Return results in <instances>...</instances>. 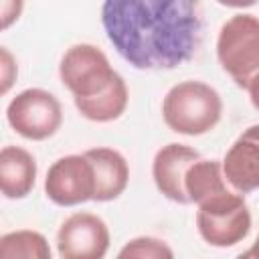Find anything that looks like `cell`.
<instances>
[{"mask_svg":"<svg viewBox=\"0 0 259 259\" xmlns=\"http://www.w3.org/2000/svg\"><path fill=\"white\" fill-rule=\"evenodd\" d=\"M101 24L113 49L136 69H174L196 53L202 16L192 0H107Z\"/></svg>","mask_w":259,"mask_h":259,"instance_id":"1","label":"cell"},{"mask_svg":"<svg viewBox=\"0 0 259 259\" xmlns=\"http://www.w3.org/2000/svg\"><path fill=\"white\" fill-rule=\"evenodd\" d=\"M223 115L219 91L202 81H182L174 85L162 101L166 125L182 136H202L210 132Z\"/></svg>","mask_w":259,"mask_h":259,"instance_id":"2","label":"cell"},{"mask_svg":"<svg viewBox=\"0 0 259 259\" xmlns=\"http://www.w3.org/2000/svg\"><path fill=\"white\" fill-rule=\"evenodd\" d=\"M217 57L231 79L247 89L251 79L259 75V16L247 12L233 14L221 26Z\"/></svg>","mask_w":259,"mask_h":259,"instance_id":"3","label":"cell"},{"mask_svg":"<svg viewBox=\"0 0 259 259\" xmlns=\"http://www.w3.org/2000/svg\"><path fill=\"white\" fill-rule=\"evenodd\" d=\"M196 227L200 237L212 247H233L249 235L251 212L243 194L225 190L198 204Z\"/></svg>","mask_w":259,"mask_h":259,"instance_id":"4","label":"cell"},{"mask_svg":"<svg viewBox=\"0 0 259 259\" xmlns=\"http://www.w3.org/2000/svg\"><path fill=\"white\" fill-rule=\"evenodd\" d=\"M115 73L105 53L87 42L69 47L59 65L61 81L75 99L99 95L113 81Z\"/></svg>","mask_w":259,"mask_h":259,"instance_id":"5","label":"cell"},{"mask_svg":"<svg viewBox=\"0 0 259 259\" xmlns=\"http://www.w3.org/2000/svg\"><path fill=\"white\" fill-rule=\"evenodd\" d=\"M6 119L18 136L40 142L57 134L63 123V109L53 93L30 87L10 99Z\"/></svg>","mask_w":259,"mask_h":259,"instance_id":"6","label":"cell"},{"mask_svg":"<svg viewBox=\"0 0 259 259\" xmlns=\"http://www.w3.org/2000/svg\"><path fill=\"white\" fill-rule=\"evenodd\" d=\"M95 170L85 154H69L51 164L45 194L59 206H75L95 198Z\"/></svg>","mask_w":259,"mask_h":259,"instance_id":"7","label":"cell"},{"mask_svg":"<svg viewBox=\"0 0 259 259\" xmlns=\"http://www.w3.org/2000/svg\"><path fill=\"white\" fill-rule=\"evenodd\" d=\"M109 229L93 212H73L57 233L61 259H103L109 249Z\"/></svg>","mask_w":259,"mask_h":259,"instance_id":"8","label":"cell"},{"mask_svg":"<svg viewBox=\"0 0 259 259\" xmlns=\"http://www.w3.org/2000/svg\"><path fill=\"white\" fill-rule=\"evenodd\" d=\"M200 160V154L186 146V144H166L162 146L152 162V176L156 182V188L170 200L178 204H190L184 178L188 168Z\"/></svg>","mask_w":259,"mask_h":259,"instance_id":"9","label":"cell"},{"mask_svg":"<svg viewBox=\"0 0 259 259\" xmlns=\"http://www.w3.org/2000/svg\"><path fill=\"white\" fill-rule=\"evenodd\" d=\"M223 174L227 184L239 194L259 188V123L243 130L227 150Z\"/></svg>","mask_w":259,"mask_h":259,"instance_id":"10","label":"cell"},{"mask_svg":"<svg viewBox=\"0 0 259 259\" xmlns=\"http://www.w3.org/2000/svg\"><path fill=\"white\" fill-rule=\"evenodd\" d=\"M95 170V198L97 202H109L117 198L130 180L127 160L113 148H91L83 152Z\"/></svg>","mask_w":259,"mask_h":259,"instance_id":"11","label":"cell"},{"mask_svg":"<svg viewBox=\"0 0 259 259\" xmlns=\"http://www.w3.org/2000/svg\"><path fill=\"white\" fill-rule=\"evenodd\" d=\"M36 180V160L20 146L0 150V188L6 198H24Z\"/></svg>","mask_w":259,"mask_h":259,"instance_id":"12","label":"cell"},{"mask_svg":"<svg viewBox=\"0 0 259 259\" xmlns=\"http://www.w3.org/2000/svg\"><path fill=\"white\" fill-rule=\"evenodd\" d=\"M127 85L123 81V77L119 73H115L113 81L107 85L105 91H101L95 97H85V99H75V107L79 109V113L89 119V121H97V123H107L117 119L125 107H127Z\"/></svg>","mask_w":259,"mask_h":259,"instance_id":"13","label":"cell"},{"mask_svg":"<svg viewBox=\"0 0 259 259\" xmlns=\"http://www.w3.org/2000/svg\"><path fill=\"white\" fill-rule=\"evenodd\" d=\"M184 188L190 202L200 204L202 200L221 194L229 190L225 174H223V162L219 160H198L194 162L184 178Z\"/></svg>","mask_w":259,"mask_h":259,"instance_id":"14","label":"cell"},{"mask_svg":"<svg viewBox=\"0 0 259 259\" xmlns=\"http://www.w3.org/2000/svg\"><path fill=\"white\" fill-rule=\"evenodd\" d=\"M0 259H53L49 241L38 231L20 229L2 235Z\"/></svg>","mask_w":259,"mask_h":259,"instance_id":"15","label":"cell"},{"mask_svg":"<svg viewBox=\"0 0 259 259\" xmlns=\"http://www.w3.org/2000/svg\"><path fill=\"white\" fill-rule=\"evenodd\" d=\"M115 259H174V253L162 239L136 237L121 247Z\"/></svg>","mask_w":259,"mask_h":259,"instance_id":"16","label":"cell"},{"mask_svg":"<svg viewBox=\"0 0 259 259\" xmlns=\"http://www.w3.org/2000/svg\"><path fill=\"white\" fill-rule=\"evenodd\" d=\"M0 69H2V93H8V89L12 87L16 75H18V69H16V61L14 57L10 55V51L6 47H0Z\"/></svg>","mask_w":259,"mask_h":259,"instance_id":"17","label":"cell"},{"mask_svg":"<svg viewBox=\"0 0 259 259\" xmlns=\"http://www.w3.org/2000/svg\"><path fill=\"white\" fill-rule=\"evenodd\" d=\"M0 10H2V28H8L10 22L18 18V14L22 10V2H10V0H6V2L0 4Z\"/></svg>","mask_w":259,"mask_h":259,"instance_id":"18","label":"cell"},{"mask_svg":"<svg viewBox=\"0 0 259 259\" xmlns=\"http://www.w3.org/2000/svg\"><path fill=\"white\" fill-rule=\"evenodd\" d=\"M247 91H249V97H251V103L255 109H259V75H255L251 79V83L247 85Z\"/></svg>","mask_w":259,"mask_h":259,"instance_id":"19","label":"cell"},{"mask_svg":"<svg viewBox=\"0 0 259 259\" xmlns=\"http://www.w3.org/2000/svg\"><path fill=\"white\" fill-rule=\"evenodd\" d=\"M249 251H251L253 259H259V235H257V239H255V243H253V247Z\"/></svg>","mask_w":259,"mask_h":259,"instance_id":"20","label":"cell"},{"mask_svg":"<svg viewBox=\"0 0 259 259\" xmlns=\"http://www.w3.org/2000/svg\"><path fill=\"white\" fill-rule=\"evenodd\" d=\"M237 259H253V255H251V251H243V253H241Z\"/></svg>","mask_w":259,"mask_h":259,"instance_id":"21","label":"cell"}]
</instances>
